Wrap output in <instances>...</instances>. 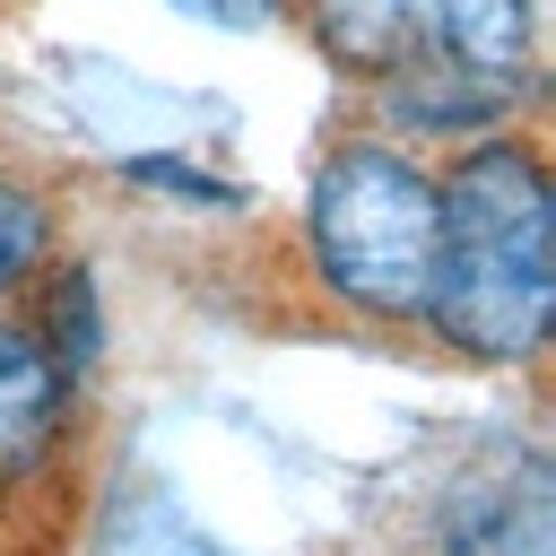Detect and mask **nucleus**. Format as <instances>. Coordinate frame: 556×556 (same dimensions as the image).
I'll return each mask as SVG.
<instances>
[{"mask_svg":"<svg viewBox=\"0 0 556 556\" xmlns=\"http://www.w3.org/2000/svg\"><path fill=\"white\" fill-rule=\"evenodd\" d=\"M443 252H434V330L478 365H521L556 313V191L521 139H478L443 182Z\"/></svg>","mask_w":556,"mask_h":556,"instance_id":"nucleus-1","label":"nucleus"},{"mask_svg":"<svg viewBox=\"0 0 556 556\" xmlns=\"http://www.w3.org/2000/svg\"><path fill=\"white\" fill-rule=\"evenodd\" d=\"M304 235H313L321 287L348 295L356 313H382V321L426 313L434 252H443V200L417 156L374 148V139L330 148L304 191Z\"/></svg>","mask_w":556,"mask_h":556,"instance_id":"nucleus-2","label":"nucleus"},{"mask_svg":"<svg viewBox=\"0 0 556 556\" xmlns=\"http://www.w3.org/2000/svg\"><path fill=\"white\" fill-rule=\"evenodd\" d=\"M43 321H52V330H43L35 348H43V356H52V365L78 382V374L96 365V278H87V269H61V278H52Z\"/></svg>","mask_w":556,"mask_h":556,"instance_id":"nucleus-7","label":"nucleus"},{"mask_svg":"<svg viewBox=\"0 0 556 556\" xmlns=\"http://www.w3.org/2000/svg\"><path fill=\"white\" fill-rule=\"evenodd\" d=\"M35 252H43V200L0 174V287H17L35 269Z\"/></svg>","mask_w":556,"mask_h":556,"instance_id":"nucleus-8","label":"nucleus"},{"mask_svg":"<svg viewBox=\"0 0 556 556\" xmlns=\"http://www.w3.org/2000/svg\"><path fill=\"white\" fill-rule=\"evenodd\" d=\"M87 556H235V547L208 539V530L182 513L174 486H156V478H122V486L104 495L96 530H87Z\"/></svg>","mask_w":556,"mask_h":556,"instance_id":"nucleus-6","label":"nucleus"},{"mask_svg":"<svg viewBox=\"0 0 556 556\" xmlns=\"http://www.w3.org/2000/svg\"><path fill=\"white\" fill-rule=\"evenodd\" d=\"M304 26L339 70L374 87L417 78L434 61V0H304Z\"/></svg>","mask_w":556,"mask_h":556,"instance_id":"nucleus-4","label":"nucleus"},{"mask_svg":"<svg viewBox=\"0 0 556 556\" xmlns=\"http://www.w3.org/2000/svg\"><path fill=\"white\" fill-rule=\"evenodd\" d=\"M70 417V374L35 348V330L0 321V486H17Z\"/></svg>","mask_w":556,"mask_h":556,"instance_id":"nucleus-5","label":"nucleus"},{"mask_svg":"<svg viewBox=\"0 0 556 556\" xmlns=\"http://www.w3.org/2000/svg\"><path fill=\"white\" fill-rule=\"evenodd\" d=\"M182 17H208V26H269L278 0H174Z\"/></svg>","mask_w":556,"mask_h":556,"instance_id":"nucleus-9","label":"nucleus"},{"mask_svg":"<svg viewBox=\"0 0 556 556\" xmlns=\"http://www.w3.org/2000/svg\"><path fill=\"white\" fill-rule=\"evenodd\" d=\"M452 556H556V478L539 452H513L486 478H460L443 504Z\"/></svg>","mask_w":556,"mask_h":556,"instance_id":"nucleus-3","label":"nucleus"}]
</instances>
